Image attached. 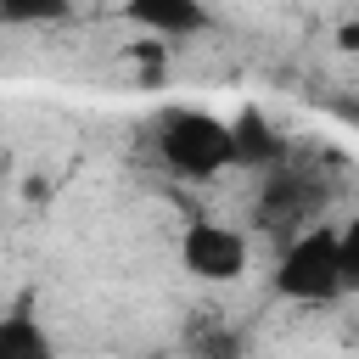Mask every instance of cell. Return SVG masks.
Segmentation results:
<instances>
[{"label": "cell", "mask_w": 359, "mask_h": 359, "mask_svg": "<svg viewBox=\"0 0 359 359\" xmlns=\"http://www.w3.org/2000/svg\"><path fill=\"white\" fill-rule=\"evenodd\" d=\"M157 157L185 180H219L224 168H236L230 123L202 107H168L157 118Z\"/></svg>", "instance_id": "1"}, {"label": "cell", "mask_w": 359, "mask_h": 359, "mask_svg": "<svg viewBox=\"0 0 359 359\" xmlns=\"http://www.w3.org/2000/svg\"><path fill=\"white\" fill-rule=\"evenodd\" d=\"M275 292L292 303H337L348 292L342 275V230L331 224H309L286 241L280 264H275Z\"/></svg>", "instance_id": "2"}, {"label": "cell", "mask_w": 359, "mask_h": 359, "mask_svg": "<svg viewBox=\"0 0 359 359\" xmlns=\"http://www.w3.org/2000/svg\"><path fill=\"white\" fill-rule=\"evenodd\" d=\"M180 264L196 280H241L247 275V236L219 219H191L180 230Z\"/></svg>", "instance_id": "3"}, {"label": "cell", "mask_w": 359, "mask_h": 359, "mask_svg": "<svg viewBox=\"0 0 359 359\" xmlns=\"http://www.w3.org/2000/svg\"><path fill=\"white\" fill-rule=\"evenodd\" d=\"M129 22H135V28H151V34H163V39H191V34H202L213 17H208V6H196V0H135V6H129Z\"/></svg>", "instance_id": "4"}, {"label": "cell", "mask_w": 359, "mask_h": 359, "mask_svg": "<svg viewBox=\"0 0 359 359\" xmlns=\"http://www.w3.org/2000/svg\"><path fill=\"white\" fill-rule=\"evenodd\" d=\"M224 123H230L236 168H264V163H275V157H280V140H275V129H269V118H264L258 107H247L241 118H224Z\"/></svg>", "instance_id": "5"}, {"label": "cell", "mask_w": 359, "mask_h": 359, "mask_svg": "<svg viewBox=\"0 0 359 359\" xmlns=\"http://www.w3.org/2000/svg\"><path fill=\"white\" fill-rule=\"evenodd\" d=\"M0 359H50V337L34 314H0Z\"/></svg>", "instance_id": "6"}, {"label": "cell", "mask_w": 359, "mask_h": 359, "mask_svg": "<svg viewBox=\"0 0 359 359\" xmlns=\"http://www.w3.org/2000/svg\"><path fill=\"white\" fill-rule=\"evenodd\" d=\"M202 359H241V342H236V337H213V342L202 348Z\"/></svg>", "instance_id": "7"}]
</instances>
